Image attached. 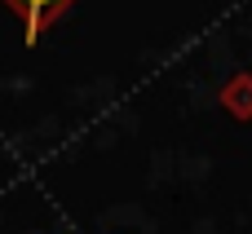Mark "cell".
<instances>
[{
  "label": "cell",
  "mask_w": 252,
  "mask_h": 234,
  "mask_svg": "<svg viewBox=\"0 0 252 234\" xmlns=\"http://www.w3.org/2000/svg\"><path fill=\"white\" fill-rule=\"evenodd\" d=\"M4 4L22 18L27 40L35 44V40H40V31H49V27L62 18V9H66V4H75V0H4Z\"/></svg>",
  "instance_id": "cell-1"
}]
</instances>
